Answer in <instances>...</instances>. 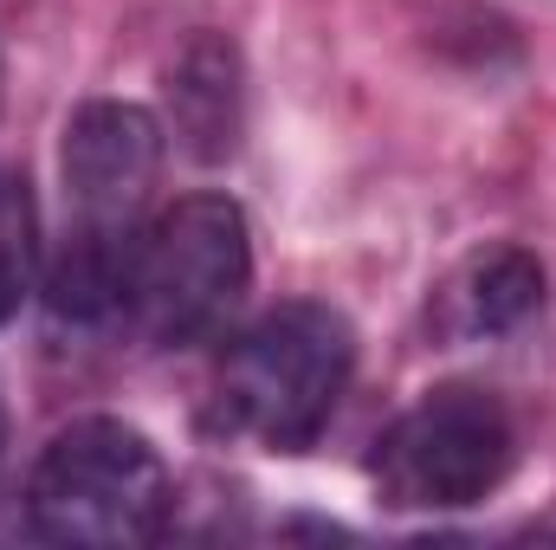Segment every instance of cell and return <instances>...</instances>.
Segmentation results:
<instances>
[{"label":"cell","mask_w":556,"mask_h":550,"mask_svg":"<svg viewBox=\"0 0 556 550\" xmlns=\"http://www.w3.org/2000/svg\"><path fill=\"white\" fill-rule=\"evenodd\" d=\"M538 311H544V266L525 247H485L466 266H453L446 285L433 291V330L446 343L505 337Z\"/></svg>","instance_id":"cell-7"},{"label":"cell","mask_w":556,"mask_h":550,"mask_svg":"<svg viewBox=\"0 0 556 550\" xmlns=\"http://www.w3.org/2000/svg\"><path fill=\"white\" fill-rule=\"evenodd\" d=\"M0 447H7V414H0Z\"/></svg>","instance_id":"cell-9"},{"label":"cell","mask_w":556,"mask_h":550,"mask_svg":"<svg viewBox=\"0 0 556 550\" xmlns=\"http://www.w3.org/2000/svg\"><path fill=\"white\" fill-rule=\"evenodd\" d=\"M518 466V427L505 402L479 383H446L427 389L415 409H402L376 453L369 479L376 499L395 512H466L485 505Z\"/></svg>","instance_id":"cell-5"},{"label":"cell","mask_w":556,"mask_h":550,"mask_svg":"<svg viewBox=\"0 0 556 550\" xmlns=\"http://www.w3.org/2000/svg\"><path fill=\"white\" fill-rule=\"evenodd\" d=\"M168 130L155 111L98 98L72 111L59 142V188L65 221L46 247V304L59 324H111L124 317V285L137 266L142 227L155 221V175H162Z\"/></svg>","instance_id":"cell-1"},{"label":"cell","mask_w":556,"mask_h":550,"mask_svg":"<svg viewBox=\"0 0 556 550\" xmlns=\"http://www.w3.org/2000/svg\"><path fill=\"white\" fill-rule=\"evenodd\" d=\"M175 505L155 440L117 414L65 421L26 473V525L46 545H149Z\"/></svg>","instance_id":"cell-3"},{"label":"cell","mask_w":556,"mask_h":550,"mask_svg":"<svg viewBox=\"0 0 556 550\" xmlns=\"http://www.w3.org/2000/svg\"><path fill=\"white\" fill-rule=\"evenodd\" d=\"M253 285V227L233 195H181L142 227L124 324L149 350L207 343Z\"/></svg>","instance_id":"cell-4"},{"label":"cell","mask_w":556,"mask_h":550,"mask_svg":"<svg viewBox=\"0 0 556 550\" xmlns=\"http://www.w3.org/2000/svg\"><path fill=\"white\" fill-rule=\"evenodd\" d=\"M168 130L194 162H227L247 130V72L233 39L194 33L168 65Z\"/></svg>","instance_id":"cell-6"},{"label":"cell","mask_w":556,"mask_h":550,"mask_svg":"<svg viewBox=\"0 0 556 550\" xmlns=\"http://www.w3.org/2000/svg\"><path fill=\"white\" fill-rule=\"evenodd\" d=\"M350 376H356V330L337 304L317 298L273 304L220 350L207 427L260 453H298L330 427Z\"/></svg>","instance_id":"cell-2"},{"label":"cell","mask_w":556,"mask_h":550,"mask_svg":"<svg viewBox=\"0 0 556 550\" xmlns=\"http://www.w3.org/2000/svg\"><path fill=\"white\" fill-rule=\"evenodd\" d=\"M39 266H46V247H39L33 195L13 168H0V324L20 317V304L39 285Z\"/></svg>","instance_id":"cell-8"}]
</instances>
